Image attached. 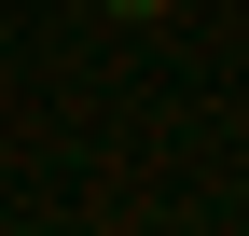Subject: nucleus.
<instances>
[{
  "instance_id": "1",
  "label": "nucleus",
  "mask_w": 249,
  "mask_h": 236,
  "mask_svg": "<svg viewBox=\"0 0 249 236\" xmlns=\"http://www.w3.org/2000/svg\"><path fill=\"white\" fill-rule=\"evenodd\" d=\"M111 14H124V28H139V14H166V0H111Z\"/></svg>"
}]
</instances>
